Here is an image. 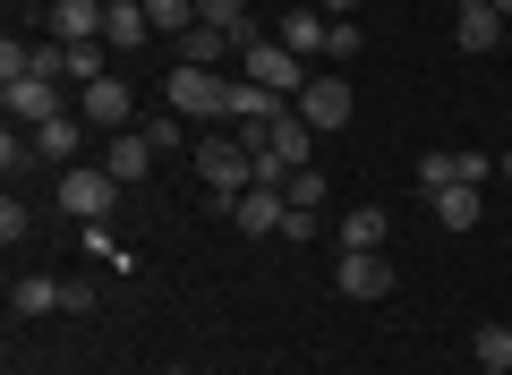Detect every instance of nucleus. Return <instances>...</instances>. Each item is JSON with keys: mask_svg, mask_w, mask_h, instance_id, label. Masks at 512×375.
I'll use <instances>...</instances> for the list:
<instances>
[{"mask_svg": "<svg viewBox=\"0 0 512 375\" xmlns=\"http://www.w3.org/2000/svg\"><path fill=\"white\" fill-rule=\"evenodd\" d=\"M333 290H342V299H384V290H393L384 248H342L333 256Z\"/></svg>", "mask_w": 512, "mask_h": 375, "instance_id": "obj_6", "label": "nucleus"}, {"mask_svg": "<svg viewBox=\"0 0 512 375\" xmlns=\"http://www.w3.org/2000/svg\"><path fill=\"white\" fill-rule=\"evenodd\" d=\"M26 231H35V214H26V197H0V239H9V248H18Z\"/></svg>", "mask_w": 512, "mask_h": 375, "instance_id": "obj_28", "label": "nucleus"}, {"mask_svg": "<svg viewBox=\"0 0 512 375\" xmlns=\"http://www.w3.org/2000/svg\"><path fill=\"white\" fill-rule=\"evenodd\" d=\"M146 145H154V154H171V145H188V128L180 120H146Z\"/></svg>", "mask_w": 512, "mask_h": 375, "instance_id": "obj_31", "label": "nucleus"}, {"mask_svg": "<svg viewBox=\"0 0 512 375\" xmlns=\"http://www.w3.org/2000/svg\"><path fill=\"white\" fill-rule=\"evenodd\" d=\"M0 111H9V120H26V128H43V120H60V86L52 77H18V86H0Z\"/></svg>", "mask_w": 512, "mask_h": 375, "instance_id": "obj_8", "label": "nucleus"}, {"mask_svg": "<svg viewBox=\"0 0 512 375\" xmlns=\"http://www.w3.org/2000/svg\"><path fill=\"white\" fill-rule=\"evenodd\" d=\"M504 52H512V18H504Z\"/></svg>", "mask_w": 512, "mask_h": 375, "instance_id": "obj_34", "label": "nucleus"}, {"mask_svg": "<svg viewBox=\"0 0 512 375\" xmlns=\"http://www.w3.org/2000/svg\"><path fill=\"white\" fill-rule=\"evenodd\" d=\"M197 26H222L231 43H256V35H265V26L248 18V0H197Z\"/></svg>", "mask_w": 512, "mask_h": 375, "instance_id": "obj_17", "label": "nucleus"}, {"mask_svg": "<svg viewBox=\"0 0 512 375\" xmlns=\"http://www.w3.org/2000/svg\"><path fill=\"white\" fill-rule=\"evenodd\" d=\"M436 222L444 231H478V188H436Z\"/></svg>", "mask_w": 512, "mask_h": 375, "instance_id": "obj_21", "label": "nucleus"}, {"mask_svg": "<svg viewBox=\"0 0 512 375\" xmlns=\"http://www.w3.org/2000/svg\"><path fill=\"white\" fill-rule=\"evenodd\" d=\"M86 256H103V265H128V248L103 231V222H86Z\"/></svg>", "mask_w": 512, "mask_h": 375, "instance_id": "obj_30", "label": "nucleus"}, {"mask_svg": "<svg viewBox=\"0 0 512 375\" xmlns=\"http://www.w3.org/2000/svg\"><path fill=\"white\" fill-rule=\"evenodd\" d=\"M171 52H180V69H222V52H239V43L222 35V26H188Z\"/></svg>", "mask_w": 512, "mask_h": 375, "instance_id": "obj_15", "label": "nucleus"}, {"mask_svg": "<svg viewBox=\"0 0 512 375\" xmlns=\"http://www.w3.org/2000/svg\"><path fill=\"white\" fill-rule=\"evenodd\" d=\"M419 188H427V197H436V188H461V154L427 145V154H419Z\"/></svg>", "mask_w": 512, "mask_h": 375, "instance_id": "obj_22", "label": "nucleus"}, {"mask_svg": "<svg viewBox=\"0 0 512 375\" xmlns=\"http://www.w3.org/2000/svg\"><path fill=\"white\" fill-rule=\"evenodd\" d=\"M265 145H274V154L291 162V171H308V154H316V128L291 111V120H274V137H265Z\"/></svg>", "mask_w": 512, "mask_h": 375, "instance_id": "obj_20", "label": "nucleus"}, {"mask_svg": "<svg viewBox=\"0 0 512 375\" xmlns=\"http://www.w3.org/2000/svg\"><path fill=\"white\" fill-rule=\"evenodd\" d=\"M239 77H256V86H274L282 103H299V86H308V60H299L282 35H256V43H239Z\"/></svg>", "mask_w": 512, "mask_h": 375, "instance_id": "obj_2", "label": "nucleus"}, {"mask_svg": "<svg viewBox=\"0 0 512 375\" xmlns=\"http://www.w3.org/2000/svg\"><path fill=\"white\" fill-rule=\"evenodd\" d=\"M316 9H325V18H350V9H359V0H316Z\"/></svg>", "mask_w": 512, "mask_h": 375, "instance_id": "obj_33", "label": "nucleus"}, {"mask_svg": "<svg viewBox=\"0 0 512 375\" xmlns=\"http://www.w3.org/2000/svg\"><path fill=\"white\" fill-rule=\"evenodd\" d=\"M9 307H18V316H69V282H60V273H18V282H9Z\"/></svg>", "mask_w": 512, "mask_h": 375, "instance_id": "obj_12", "label": "nucleus"}, {"mask_svg": "<svg viewBox=\"0 0 512 375\" xmlns=\"http://www.w3.org/2000/svg\"><path fill=\"white\" fill-rule=\"evenodd\" d=\"M470 350H478V367H512V324H478Z\"/></svg>", "mask_w": 512, "mask_h": 375, "instance_id": "obj_24", "label": "nucleus"}, {"mask_svg": "<svg viewBox=\"0 0 512 375\" xmlns=\"http://www.w3.org/2000/svg\"><path fill=\"white\" fill-rule=\"evenodd\" d=\"M77 120H86V128H103V137H120V128L137 120V94H128L120 77H94V86L77 94Z\"/></svg>", "mask_w": 512, "mask_h": 375, "instance_id": "obj_7", "label": "nucleus"}, {"mask_svg": "<svg viewBox=\"0 0 512 375\" xmlns=\"http://www.w3.org/2000/svg\"><path fill=\"white\" fill-rule=\"evenodd\" d=\"M103 43H111V52H146V43H154L146 0H103Z\"/></svg>", "mask_w": 512, "mask_h": 375, "instance_id": "obj_9", "label": "nucleus"}, {"mask_svg": "<svg viewBox=\"0 0 512 375\" xmlns=\"http://www.w3.org/2000/svg\"><path fill=\"white\" fill-rule=\"evenodd\" d=\"M52 43H103V0H52Z\"/></svg>", "mask_w": 512, "mask_h": 375, "instance_id": "obj_14", "label": "nucleus"}, {"mask_svg": "<svg viewBox=\"0 0 512 375\" xmlns=\"http://www.w3.org/2000/svg\"><path fill=\"white\" fill-rule=\"evenodd\" d=\"M495 9H504V18H512V0H495Z\"/></svg>", "mask_w": 512, "mask_h": 375, "instance_id": "obj_37", "label": "nucleus"}, {"mask_svg": "<svg viewBox=\"0 0 512 375\" xmlns=\"http://www.w3.org/2000/svg\"><path fill=\"white\" fill-rule=\"evenodd\" d=\"M77 137H86V120H77V111H60V120H43V128H35V154L69 171V162H77Z\"/></svg>", "mask_w": 512, "mask_h": 375, "instance_id": "obj_16", "label": "nucleus"}, {"mask_svg": "<svg viewBox=\"0 0 512 375\" xmlns=\"http://www.w3.org/2000/svg\"><path fill=\"white\" fill-rule=\"evenodd\" d=\"M325 52H333V60H350V52H359V26H350V18H333V35H325Z\"/></svg>", "mask_w": 512, "mask_h": 375, "instance_id": "obj_32", "label": "nucleus"}, {"mask_svg": "<svg viewBox=\"0 0 512 375\" xmlns=\"http://www.w3.org/2000/svg\"><path fill=\"white\" fill-rule=\"evenodd\" d=\"M384 239H393V214L384 205H350L342 214V248H384Z\"/></svg>", "mask_w": 512, "mask_h": 375, "instance_id": "obj_18", "label": "nucleus"}, {"mask_svg": "<svg viewBox=\"0 0 512 375\" xmlns=\"http://www.w3.org/2000/svg\"><path fill=\"white\" fill-rule=\"evenodd\" d=\"M478 375H512V367H478Z\"/></svg>", "mask_w": 512, "mask_h": 375, "instance_id": "obj_36", "label": "nucleus"}, {"mask_svg": "<svg viewBox=\"0 0 512 375\" xmlns=\"http://www.w3.org/2000/svg\"><path fill=\"white\" fill-rule=\"evenodd\" d=\"M35 77H52V86H69V43H35Z\"/></svg>", "mask_w": 512, "mask_h": 375, "instance_id": "obj_29", "label": "nucleus"}, {"mask_svg": "<svg viewBox=\"0 0 512 375\" xmlns=\"http://www.w3.org/2000/svg\"><path fill=\"white\" fill-rule=\"evenodd\" d=\"M111 205H120V179H111L103 162H69V171H60V214H77V222H103Z\"/></svg>", "mask_w": 512, "mask_h": 375, "instance_id": "obj_3", "label": "nucleus"}, {"mask_svg": "<svg viewBox=\"0 0 512 375\" xmlns=\"http://www.w3.org/2000/svg\"><path fill=\"white\" fill-rule=\"evenodd\" d=\"M163 375H188V367H163Z\"/></svg>", "mask_w": 512, "mask_h": 375, "instance_id": "obj_38", "label": "nucleus"}, {"mask_svg": "<svg viewBox=\"0 0 512 375\" xmlns=\"http://www.w3.org/2000/svg\"><path fill=\"white\" fill-rule=\"evenodd\" d=\"M504 188H512V154H504Z\"/></svg>", "mask_w": 512, "mask_h": 375, "instance_id": "obj_35", "label": "nucleus"}, {"mask_svg": "<svg viewBox=\"0 0 512 375\" xmlns=\"http://www.w3.org/2000/svg\"><path fill=\"white\" fill-rule=\"evenodd\" d=\"M103 60H111V52H103V43H69V86H77V94H86V86H94V77H111V69H103Z\"/></svg>", "mask_w": 512, "mask_h": 375, "instance_id": "obj_25", "label": "nucleus"}, {"mask_svg": "<svg viewBox=\"0 0 512 375\" xmlns=\"http://www.w3.org/2000/svg\"><path fill=\"white\" fill-rule=\"evenodd\" d=\"M453 43H461V52H504V9H495V0H461Z\"/></svg>", "mask_w": 512, "mask_h": 375, "instance_id": "obj_10", "label": "nucleus"}, {"mask_svg": "<svg viewBox=\"0 0 512 375\" xmlns=\"http://www.w3.org/2000/svg\"><path fill=\"white\" fill-rule=\"evenodd\" d=\"M299 120H308V128H350V111H359V94H350V77H308V86H299Z\"/></svg>", "mask_w": 512, "mask_h": 375, "instance_id": "obj_5", "label": "nucleus"}, {"mask_svg": "<svg viewBox=\"0 0 512 375\" xmlns=\"http://www.w3.org/2000/svg\"><path fill=\"white\" fill-rule=\"evenodd\" d=\"M197 179L214 188V214H231V205L256 188V154L231 137V128H214V137H197Z\"/></svg>", "mask_w": 512, "mask_h": 375, "instance_id": "obj_1", "label": "nucleus"}, {"mask_svg": "<svg viewBox=\"0 0 512 375\" xmlns=\"http://www.w3.org/2000/svg\"><path fill=\"white\" fill-rule=\"evenodd\" d=\"M282 197H291L299 214H316V205H325V171H316V162H308V171H291V179H282Z\"/></svg>", "mask_w": 512, "mask_h": 375, "instance_id": "obj_26", "label": "nucleus"}, {"mask_svg": "<svg viewBox=\"0 0 512 375\" xmlns=\"http://www.w3.org/2000/svg\"><path fill=\"white\" fill-rule=\"evenodd\" d=\"M103 171L120 179V188H137V179L154 171V145H146V128H120V137L103 145Z\"/></svg>", "mask_w": 512, "mask_h": 375, "instance_id": "obj_13", "label": "nucleus"}, {"mask_svg": "<svg viewBox=\"0 0 512 375\" xmlns=\"http://www.w3.org/2000/svg\"><path fill=\"white\" fill-rule=\"evenodd\" d=\"M26 162H43V154L18 137V128H0V171H9V179H26Z\"/></svg>", "mask_w": 512, "mask_h": 375, "instance_id": "obj_27", "label": "nucleus"}, {"mask_svg": "<svg viewBox=\"0 0 512 375\" xmlns=\"http://www.w3.org/2000/svg\"><path fill=\"white\" fill-rule=\"evenodd\" d=\"M325 35H333V18H325V9H291V18H282V43H291L299 60H308V52H325Z\"/></svg>", "mask_w": 512, "mask_h": 375, "instance_id": "obj_19", "label": "nucleus"}, {"mask_svg": "<svg viewBox=\"0 0 512 375\" xmlns=\"http://www.w3.org/2000/svg\"><path fill=\"white\" fill-rule=\"evenodd\" d=\"M163 103L180 111V120H222V103H231V77H222V69H171Z\"/></svg>", "mask_w": 512, "mask_h": 375, "instance_id": "obj_4", "label": "nucleus"}, {"mask_svg": "<svg viewBox=\"0 0 512 375\" xmlns=\"http://www.w3.org/2000/svg\"><path fill=\"white\" fill-rule=\"evenodd\" d=\"M231 222H239L248 239H274L282 222H291V197H282V188H248V197L231 205Z\"/></svg>", "mask_w": 512, "mask_h": 375, "instance_id": "obj_11", "label": "nucleus"}, {"mask_svg": "<svg viewBox=\"0 0 512 375\" xmlns=\"http://www.w3.org/2000/svg\"><path fill=\"white\" fill-rule=\"evenodd\" d=\"M146 18H154V35H171V43H180L188 26H197V0H146Z\"/></svg>", "mask_w": 512, "mask_h": 375, "instance_id": "obj_23", "label": "nucleus"}]
</instances>
